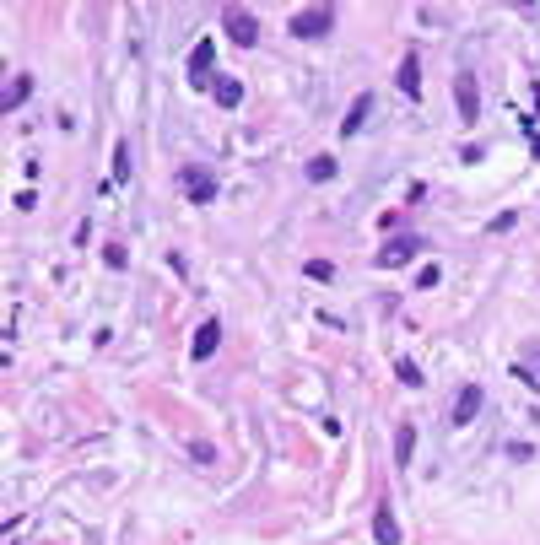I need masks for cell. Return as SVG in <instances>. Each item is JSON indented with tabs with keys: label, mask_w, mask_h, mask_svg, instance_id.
Returning a JSON list of instances; mask_svg holds the SVG:
<instances>
[{
	"label": "cell",
	"mask_w": 540,
	"mask_h": 545,
	"mask_svg": "<svg viewBox=\"0 0 540 545\" xmlns=\"http://www.w3.org/2000/svg\"><path fill=\"white\" fill-rule=\"evenodd\" d=\"M335 33V6H303L297 17H292V38H330Z\"/></svg>",
	"instance_id": "obj_1"
},
{
	"label": "cell",
	"mask_w": 540,
	"mask_h": 545,
	"mask_svg": "<svg viewBox=\"0 0 540 545\" xmlns=\"http://www.w3.org/2000/svg\"><path fill=\"white\" fill-rule=\"evenodd\" d=\"M222 27H227V38L238 43V49H254V43H260V22H254V11H243V6H222Z\"/></svg>",
	"instance_id": "obj_2"
},
{
	"label": "cell",
	"mask_w": 540,
	"mask_h": 545,
	"mask_svg": "<svg viewBox=\"0 0 540 545\" xmlns=\"http://www.w3.org/2000/svg\"><path fill=\"white\" fill-rule=\"evenodd\" d=\"M179 189H184L195 205H211L216 200V173H211V167H179Z\"/></svg>",
	"instance_id": "obj_3"
},
{
	"label": "cell",
	"mask_w": 540,
	"mask_h": 545,
	"mask_svg": "<svg viewBox=\"0 0 540 545\" xmlns=\"http://www.w3.org/2000/svg\"><path fill=\"white\" fill-rule=\"evenodd\" d=\"M416 254H421V238H416V232H405V238H389L373 260H378V270H400V264H411Z\"/></svg>",
	"instance_id": "obj_4"
},
{
	"label": "cell",
	"mask_w": 540,
	"mask_h": 545,
	"mask_svg": "<svg viewBox=\"0 0 540 545\" xmlns=\"http://www.w3.org/2000/svg\"><path fill=\"white\" fill-rule=\"evenodd\" d=\"M454 103H459V119L476 124V114H481V92H476V76H470V70H459V76H454Z\"/></svg>",
	"instance_id": "obj_5"
},
{
	"label": "cell",
	"mask_w": 540,
	"mask_h": 545,
	"mask_svg": "<svg viewBox=\"0 0 540 545\" xmlns=\"http://www.w3.org/2000/svg\"><path fill=\"white\" fill-rule=\"evenodd\" d=\"M211 60H216V38H200L189 49V76H195V87H211Z\"/></svg>",
	"instance_id": "obj_6"
},
{
	"label": "cell",
	"mask_w": 540,
	"mask_h": 545,
	"mask_svg": "<svg viewBox=\"0 0 540 545\" xmlns=\"http://www.w3.org/2000/svg\"><path fill=\"white\" fill-rule=\"evenodd\" d=\"M216 345H222V324H216V319H206L200 329H195V345H189V357H195V362H206V357L216 351Z\"/></svg>",
	"instance_id": "obj_7"
},
{
	"label": "cell",
	"mask_w": 540,
	"mask_h": 545,
	"mask_svg": "<svg viewBox=\"0 0 540 545\" xmlns=\"http://www.w3.org/2000/svg\"><path fill=\"white\" fill-rule=\"evenodd\" d=\"M395 87L405 92V98H421V60H416V54H405V60H400Z\"/></svg>",
	"instance_id": "obj_8"
},
{
	"label": "cell",
	"mask_w": 540,
	"mask_h": 545,
	"mask_svg": "<svg viewBox=\"0 0 540 545\" xmlns=\"http://www.w3.org/2000/svg\"><path fill=\"white\" fill-rule=\"evenodd\" d=\"M476 410H481V384H465V389H459V400H454V426H470V421H476Z\"/></svg>",
	"instance_id": "obj_9"
},
{
	"label": "cell",
	"mask_w": 540,
	"mask_h": 545,
	"mask_svg": "<svg viewBox=\"0 0 540 545\" xmlns=\"http://www.w3.org/2000/svg\"><path fill=\"white\" fill-rule=\"evenodd\" d=\"M211 98H216V108H238V103H243V81L216 76V81H211Z\"/></svg>",
	"instance_id": "obj_10"
},
{
	"label": "cell",
	"mask_w": 540,
	"mask_h": 545,
	"mask_svg": "<svg viewBox=\"0 0 540 545\" xmlns=\"http://www.w3.org/2000/svg\"><path fill=\"white\" fill-rule=\"evenodd\" d=\"M368 114H373V98H368V92H362V98H357L352 108H346V119H340V135H357V130H362V124H368Z\"/></svg>",
	"instance_id": "obj_11"
},
{
	"label": "cell",
	"mask_w": 540,
	"mask_h": 545,
	"mask_svg": "<svg viewBox=\"0 0 540 545\" xmlns=\"http://www.w3.org/2000/svg\"><path fill=\"white\" fill-rule=\"evenodd\" d=\"M373 540L378 545H400V524H395V513H389V507L373 518Z\"/></svg>",
	"instance_id": "obj_12"
},
{
	"label": "cell",
	"mask_w": 540,
	"mask_h": 545,
	"mask_svg": "<svg viewBox=\"0 0 540 545\" xmlns=\"http://www.w3.org/2000/svg\"><path fill=\"white\" fill-rule=\"evenodd\" d=\"M411 454H416V426H395V465L405 470V465H411Z\"/></svg>",
	"instance_id": "obj_13"
},
{
	"label": "cell",
	"mask_w": 540,
	"mask_h": 545,
	"mask_svg": "<svg viewBox=\"0 0 540 545\" xmlns=\"http://www.w3.org/2000/svg\"><path fill=\"white\" fill-rule=\"evenodd\" d=\"M27 92H33V76H17V81H11V92L0 98V108H6V114H11V108H22V103H27Z\"/></svg>",
	"instance_id": "obj_14"
},
{
	"label": "cell",
	"mask_w": 540,
	"mask_h": 545,
	"mask_svg": "<svg viewBox=\"0 0 540 545\" xmlns=\"http://www.w3.org/2000/svg\"><path fill=\"white\" fill-rule=\"evenodd\" d=\"M395 378H400L405 389H421V367H416L411 357H400V362H395Z\"/></svg>",
	"instance_id": "obj_15"
},
{
	"label": "cell",
	"mask_w": 540,
	"mask_h": 545,
	"mask_svg": "<svg viewBox=\"0 0 540 545\" xmlns=\"http://www.w3.org/2000/svg\"><path fill=\"white\" fill-rule=\"evenodd\" d=\"M114 184H130V146H114Z\"/></svg>",
	"instance_id": "obj_16"
},
{
	"label": "cell",
	"mask_w": 540,
	"mask_h": 545,
	"mask_svg": "<svg viewBox=\"0 0 540 545\" xmlns=\"http://www.w3.org/2000/svg\"><path fill=\"white\" fill-rule=\"evenodd\" d=\"M308 179H313V184L335 179V157H313V162H308Z\"/></svg>",
	"instance_id": "obj_17"
},
{
	"label": "cell",
	"mask_w": 540,
	"mask_h": 545,
	"mask_svg": "<svg viewBox=\"0 0 540 545\" xmlns=\"http://www.w3.org/2000/svg\"><path fill=\"white\" fill-rule=\"evenodd\" d=\"M103 260H108V270H125V264H130V254L119 248V243H108V248H103Z\"/></svg>",
	"instance_id": "obj_18"
},
{
	"label": "cell",
	"mask_w": 540,
	"mask_h": 545,
	"mask_svg": "<svg viewBox=\"0 0 540 545\" xmlns=\"http://www.w3.org/2000/svg\"><path fill=\"white\" fill-rule=\"evenodd\" d=\"M513 378H519L524 389H540V373H535V367H513Z\"/></svg>",
	"instance_id": "obj_19"
},
{
	"label": "cell",
	"mask_w": 540,
	"mask_h": 545,
	"mask_svg": "<svg viewBox=\"0 0 540 545\" xmlns=\"http://www.w3.org/2000/svg\"><path fill=\"white\" fill-rule=\"evenodd\" d=\"M308 276H313V281H330L335 270H330V264H324V260H308Z\"/></svg>",
	"instance_id": "obj_20"
},
{
	"label": "cell",
	"mask_w": 540,
	"mask_h": 545,
	"mask_svg": "<svg viewBox=\"0 0 540 545\" xmlns=\"http://www.w3.org/2000/svg\"><path fill=\"white\" fill-rule=\"evenodd\" d=\"M535 157H540V135H535Z\"/></svg>",
	"instance_id": "obj_21"
}]
</instances>
